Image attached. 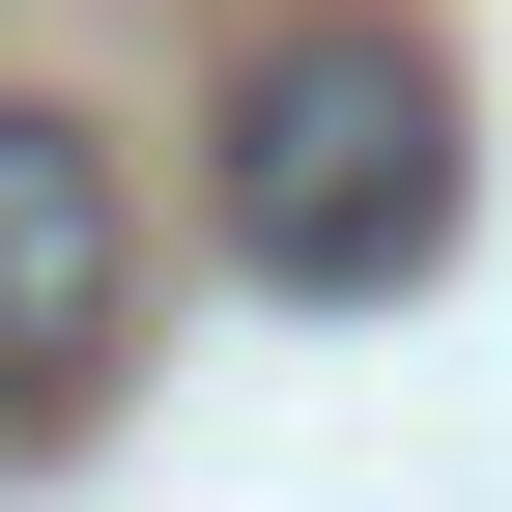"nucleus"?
<instances>
[{
  "label": "nucleus",
  "mask_w": 512,
  "mask_h": 512,
  "mask_svg": "<svg viewBox=\"0 0 512 512\" xmlns=\"http://www.w3.org/2000/svg\"><path fill=\"white\" fill-rule=\"evenodd\" d=\"M228 256L313 285V313H399L456 256V86H427V29H285L228 86Z\"/></svg>",
  "instance_id": "f257e3e1"
},
{
  "label": "nucleus",
  "mask_w": 512,
  "mask_h": 512,
  "mask_svg": "<svg viewBox=\"0 0 512 512\" xmlns=\"http://www.w3.org/2000/svg\"><path fill=\"white\" fill-rule=\"evenodd\" d=\"M114 342H143V200H114L86 114L0 86V427H86Z\"/></svg>",
  "instance_id": "f03ea898"
}]
</instances>
